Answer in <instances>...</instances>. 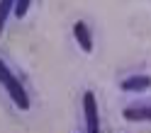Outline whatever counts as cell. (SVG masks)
I'll list each match as a JSON object with an SVG mask.
<instances>
[{
    "mask_svg": "<svg viewBox=\"0 0 151 133\" xmlns=\"http://www.w3.org/2000/svg\"><path fill=\"white\" fill-rule=\"evenodd\" d=\"M0 85L7 90L10 99L15 102V107H20L22 111H24V109H29V97H27V92H24V87H22V82L10 73V68L3 63V58H0Z\"/></svg>",
    "mask_w": 151,
    "mask_h": 133,
    "instance_id": "cell-1",
    "label": "cell"
},
{
    "mask_svg": "<svg viewBox=\"0 0 151 133\" xmlns=\"http://www.w3.org/2000/svg\"><path fill=\"white\" fill-rule=\"evenodd\" d=\"M83 111H86V128H88V133H98L100 131L98 102H95V94H93L90 90L83 94Z\"/></svg>",
    "mask_w": 151,
    "mask_h": 133,
    "instance_id": "cell-2",
    "label": "cell"
},
{
    "mask_svg": "<svg viewBox=\"0 0 151 133\" xmlns=\"http://www.w3.org/2000/svg\"><path fill=\"white\" fill-rule=\"evenodd\" d=\"M73 36H76L78 46H81L86 53L93 51V36H90V29H88L86 22H76V24H73Z\"/></svg>",
    "mask_w": 151,
    "mask_h": 133,
    "instance_id": "cell-3",
    "label": "cell"
},
{
    "mask_svg": "<svg viewBox=\"0 0 151 133\" xmlns=\"http://www.w3.org/2000/svg\"><path fill=\"white\" fill-rule=\"evenodd\" d=\"M119 87L124 92H144L151 87V75H134V78H127L119 82Z\"/></svg>",
    "mask_w": 151,
    "mask_h": 133,
    "instance_id": "cell-4",
    "label": "cell"
},
{
    "mask_svg": "<svg viewBox=\"0 0 151 133\" xmlns=\"http://www.w3.org/2000/svg\"><path fill=\"white\" fill-rule=\"evenodd\" d=\"M124 119L127 121H151V104H146V107H127Z\"/></svg>",
    "mask_w": 151,
    "mask_h": 133,
    "instance_id": "cell-5",
    "label": "cell"
},
{
    "mask_svg": "<svg viewBox=\"0 0 151 133\" xmlns=\"http://www.w3.org/2000/svg\"><path fill=\"white\" fill-rule=\"evenodd\" d=\"M12 7H15V0H0V32H3V24H5Z\"/></svg>",
    "mask_w": 151,
    "mask_h": 133,
    "instance_id": "cell-6",
    "label": "cell"
},
{
    "mask_svg": "<svg viewBox=\"0 0 151 133\" xmlns=\"http://www.w3.org/2000/svg\"><path fill=\"white\" fill-rule=\"evenodd\" d=\"M29 3H32V0H15V7H12V10H15V15L20 17V20L27 15V10H29Z\"/></svg>",
    "mask_w": 151,
    "mask_h": 133,
    "instance_id": "cell-7",
    "label": "cell"
}]
</instances>
